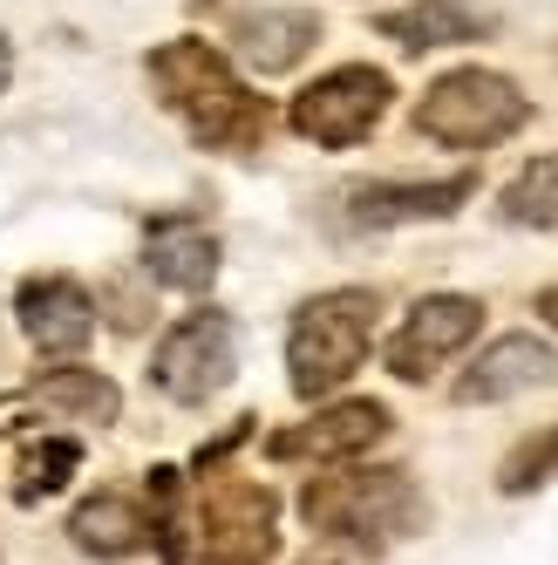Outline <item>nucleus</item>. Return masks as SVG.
<instances>
[{"label":"nucleus","instance_id":"1","mask_svg":"<svg viewBox=\"0 0 558 565\" xmlns=\"http://www.w3.org/2000/svg\"><path fill=\"white\" fill-rule=\"evenodd\" d=\"M150 89L164 103L178 124L191 130L197 150H225V157H246L266 143L272 130V109L266 96L246 89V75H238L212 42H197V34H178V42L150 49Z\"/></svg>","mask_w":558,"mask_h":565},{"label":"nucleus","instance_id":"2","mask_svg":"<svg viewBox=\"0 0 558 565\" xmlns=\"http://www.w3.org/2000/svg\"><path fill=\"white\" fill-rule=\"evenodd\" d=\"M300 518L321 539L362 552V558H382L403 539L429 532V498H422V483L403 463H362V457H347L328 477H307Z\"/></svg>","mask_w":558,"mask_h":565},{"label":"nucleus","instance_id":"3","mask_svg":"<svg viewBox=\"0 0 558 565\" xmlns=\"http://www.w3.org/2000/svg\"><path fill=\"white\" fill-rule=\"evenodd\" d=\"M375 313H382V294L368 287H334V294L300 300L293 328H287V382L300 402H328L368 361Z\"/></svg>","mask_w":558,"mask_h":565},{"label":"nucleus","instance_id":"4","mask_svg":"<svg viewBox=\"0 0 558 565\" xmlns=\"http://www.w3.org/2000/svg\"><path fill=\"white\" fill-rule=\"evenodd\" d=\"M532 124V96L497 68H450L416 103V130L443 150H491Z\"/></svg>","mask_w":558,"mask_h":565},{"label":"nucleus","instance_id":"5","mask_svg":"<svg viewBox=\"0 0 558 565\" xmlns=\"http://www.w3.org/2000/svg\"><path fill=\"white\" fill-rule=\"evenodd\" d=\"M191 524H197V545H191L197 558H212V565H266L272 545H279V498L266 491V483L232 477V470L212 463Z\"/></svg>","mask_w":558,"mask_h":565},{"label":"nucleus","instance_id":"6","mask_svg":"<svg viewBox=\"0 0 558 565\" xmlns=\"http://www.w3.org/2000/svg\"><path fill=\"white\" fill-rule=\"evenodd\" d=\"M232 375H238V320H232L225 307H197V313H184L178 328L157 341V354H150V382H157V395L184 402V409L212 402Z\"/></svg>","mask_w":558,"mask_h":565},{"label":"nucleus","instance_id":"7","mask_svg":"<svg viewBox=\"0 0 558 565\" xmlns=\"http://www.w3.org/2000/svg\"><path fill=\"white\" fill-rule=\"evenodd\" d=\"M388 103H395L388 75L368 68V62H347V68H328L321 83H307L293 96L287 124H293V137L321 143V150H354L362 137H375V124L388 116Z\"/></svg>","mask_w":558,"mask_h":565},{"label":"nucleus","instance_id":"8","mask_svg":"<svg viewBox=\"0 0 558 565\" xmlns=\"http://www.w3.org/2000/svg\"><path fill=\"white\" fill-rule=\"evenodd\" d=\"M476 328H484V300H476V294H422L403 313V328L388 334L382 369L395 382H429L443 361H457L476 341Z\"/></svg>","mask_w":558,"mask_h":565},{"label":"nucleus","instance_id":"9","mask_svg":"<svg viewBox=\"0 0 558 565\" xmlns=\"http://www.w3.org/2000/svg\"><path fill=\"white\" fill-rule=\"evenodd\" d=\"M388 429H395V416L382 409V402L354 395V402H328L321 416L266 436V457L272 463H347V457H368Z\"/></svg>","mask_w":558,"mask_h":565},{"label":"nucleus","instance_id":"10","mask_svg":"<svg viewBox=\"0 0 558 565\" xmlns=\"http://www.w3.org/2000/svg\"><path fill=\"white\" fill-rule=\"evenodd\" d=\"M558 382V348L538 334H497L470 369L450 382L457 409H484V402H511V395H532Z\"/></svg>","mask_w":558,"mask_h":565},{"label":"nucleus","instance_id":"11","mask_svg":"<svg viewBox=\"0 0 558 565\" xmlns=\"http://www.w3.org/2000/svg\"><path fill=\"white\" fill-rule=\"evenodd\" d=\"M14 320H21V334L42 348V354H55V361L83 354L96 341V300H89V287H75V279H62V273L21 279Z\"/></svg>","mask_w":558,"mask_h":565},{"label":"nucleus","instance_id":"12","mask_svg":"<svg viewBox=\"0 0 558 565\" xmlns=\"http://www.w3.org/2000/svg\"><path fill=\"white\" fill-rule=\"evenodd\" d=\"M470 198H476V178H470V171L429 178V184H354V191H347V218L368 225V232L429 225V218H457Z\"/></svg>","mask_w":558,"mask_h":565},{"label":"nucleus","instance_id":"13","mask_svg":"<svg viewBox=\"0 0 558 565\" xmlns=\"http://www.w3.org/2000/svg\"><path fill=\"white\" fill-rule=\"evenodd\" d=\"M218 266H225L218 259V238L197 218H150V232H143V273L164 294H212Z\"/></svg>","mask_w":558,"mask_h":565},{"label":"nucleus","instance_id":"14","mask_svg":"<svg viewBox=\"0 0 558 565\" xmlns=\"http://www.w3.org/2000/svg\"><path fill=\"white\" fill-rule=\"evenodd\" d=\"M382 34L409 55H429V49H463V42H491L497 34V14L476 8V0H416V8H395L382 14Z\"/></svg>","mask_w":558,"mask_h":565},{"label":"nucleus","instance_id":"15","mask_svg":"<svg viewBox=\"0 0 558 565\" xmlns=\"http://www.w3.org/2000/svg\"><path fill=\"white\" fill-rule=\"evenodd\" d=\"M238 55H246L259 75H287L313 55V42H321V14L307 8H266V14H246L238 21Z\"/></svg>","mask_w":558,"mask_h":565},{"label":"nucleus","instance_id":"16","mask_svg":"<svg viewBox=\"0 0 558 565\" xmlns=\"http://www.w3.org/2000/svg\"><path fill=\"white\" fill-rule=\"evenodd\" d=\"M68 539L89 558H130L137 545H150V511L137 498H124V491H96V498L75 504Z\"/></svg>","mask_w":558,"mask_h":565},{"label":"nucleus","instance_id":"17","mask_svg":"<svg viewBox=\"0 0 558 565\" xmlns=\"http://www.w3.org/2000/svg\"><path fill=\"white\" fill-rule=\"evenodd\" d=\"M28 402L68 416V423H116L124 416V388L103 369H49L42 382H28Z\"/></svg>","mask_w":558,"mask_h":565},{"label":"nucleus","instance_id":"18","mask_svg":"<svg viewBox=\"0 0 558 565\" xmlns=\"http://www.w3.org/2000/svg\"><path fill=\"white\" fill-rule=\"evenodd\" d=\"M497 218L525 225V232H558V150L532 157V164L497 191Z\"/></svg>","mask_w":558,"mask_h":565},{"label":"nucleus","instance_id":"19","mask_svg":"<svg viewBox=\"0 0 558 565\" xmlns=\"http://www.w3.org/2000/svg\"><path fill=\"white\" fill-rule=\"evenodd\" d=\"M83 470V443L75 436H42L21 450V470H14V504H49L62 483Z\"/></svg>","mask_w":558,"mask_h":565},{"label":"nucleus","instance_id":"20","mask_svg":"<svg viewBox=\"0 0 558 565\" xmlns=\"http://www.w3.org/2000/svg\"><path fill=\"white\" fill-rule=\"evenodd\" d=\"M558 477V423L551 429H538V436H525L517 450L497 463V491L504 498H532L538 483H551Z\"/></svg>","mask_w":558,"mask_h":565},{"label":"nucleus","instance_id":"21","mask_svg":"<svg viewBox=\"0 0 558 565\" xmlns=\"http://www.w3.org/2000/svg\"><path fill=\"white\" fill-rule=\"evenodd\" d=\"M538 320H545V328L558 334V287H545V294H538Z\"/></svg>","mask_w":558,"mask_h":565},{"label":"nucleus","instance_id":"22","mask_svg":"<svg viewBox=\"0 0 558 565\" xmlns=\"http://www.w3.org/2000/svg\"><path fill=\"white\" fill-rule=\"evenodd\" d=\"M8 83H14V42L0 34V96H8Z\"/></svg>","mask_w":558,"mask_h":565},{"label":"nucleus","instance_id":"23","mask_svg":"<svg viewBox=\"0 0 558 565\" xmlns=\"http://www.w3.org/2000/svg\"><path fill=\"white\" fill-rule=\"evenodd\" d=\"M300 565H334V558H300Z\"/></svg>","mask_w":558,"mask_h":565}]
</instances>
